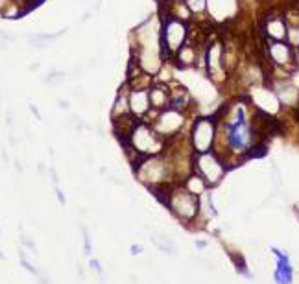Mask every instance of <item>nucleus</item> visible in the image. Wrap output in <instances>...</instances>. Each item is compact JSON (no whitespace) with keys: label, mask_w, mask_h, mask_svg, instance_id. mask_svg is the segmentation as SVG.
Instances as JSON below:
<instances>
[{"label":"nucleus","mask_w":299,"mask_h":284,"mask_svg":"<svg viewBox=\"0 0 299 284\" xmlns=\"http://www.w3.org/2000/svg\"><path fill=\"white\" fill-rule=\"evenodd\" d=\"M186 6L190 8L192 12H202L205 8V0H186Z\"/></svg>","instance_id":"4"},{"label":"nucleus","mask_w":299,"mask_h":284,"mask_svg":"<svg viewBox=\"0 0 299 284\" xmlns=\"http://www.w3.org/2000/svg\"><path fill=\"white\" fill-rule=\"evenodd\" d=\"M166 39H168L170 46L172 48H175V46L181 45V41H183V37L186 35L185 32V26L179 23V21H170L168 24H166Z\"/></svg>","instance_id":"1"},{"label":"nucleus","mask_w":299,"mask_h":284,"mask_svg":"<svg viewBox=\"0 0 299 284\" xmlns=\"http://www.w3.org/2000/svg\"><path fill=\"white\" fill-rule=\"evenodd\" d=\"M271 57L279 63H286L288 59H290V50H288V46L282 45V43L271 45Z\"/></svg>","instance_id":"2"},{"label":"nucleus","mask_w":299,"mask_h":284,"mask_svg":"<svg viewBox=\"0 0 299 284\" xmlns=\"http://www.w3.org/2000/svg\"><path fill=\"white\" fill-rule=\"evenodd\" d=\"M268 35L273 37V39H277V41L284 39V24H282V21L275 19V21L268 23Z\"/></svg>","instance_id":"3"}]
</instances>
